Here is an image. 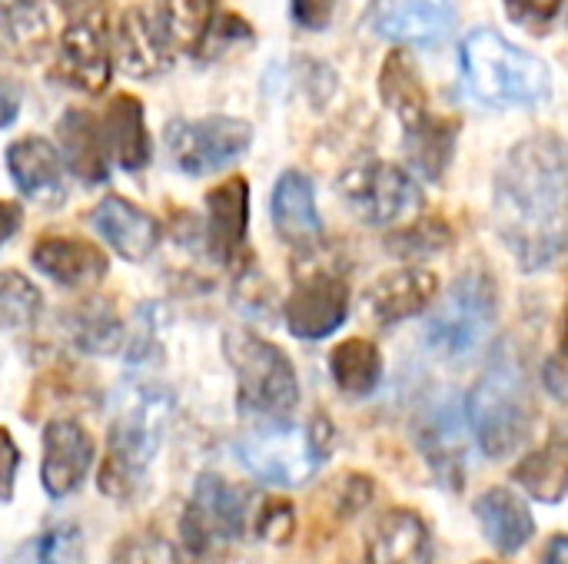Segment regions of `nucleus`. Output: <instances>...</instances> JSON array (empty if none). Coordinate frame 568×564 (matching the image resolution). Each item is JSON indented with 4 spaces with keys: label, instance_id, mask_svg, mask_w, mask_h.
<instances>
[{
    "label": "nucleus",
    "instance_id": "obj_1",
    "mask_svg": "<svg viewBox=\"0 0 568 564\" xmlns=\"http://www.w3.org/2000/svg\"><path fill=\"white\" fill-rule=\"evenodd\" d=\"M493 219L523 273H539L568 249V143L532 133L503 160L493 186Z\"/></svg>",
    "mask_w": 568,
    "mask_h": 564
},
{
    "label": "nucleus",
    "instance_id": "obj_2",
    "mask_svg": "<svg viewBox=\"0 0 568 564\" xmlns=\"http://www.w3.org/2000/svg\"><path fill=\"white\" fill-rule=\"evenodd\" d=\"M466 86L486 106H536L552 93L546 60L516 47L493 27L473 30L459 47Z\"/></svg>",
    "mask_w": 568,
    "mask_h": 564
},
{
    "label": "nucleus",
    "instance_id": "obj_3",
    "mask_svg": "<svg viewBox=\"0 0 568 564\" xmlns=\"http://www.w3.org/2000/svg\"><path fill=\"white\" fill-rule=\"evenodd\" d=\"M466 419L476 432L479 449L489 459H506L529 439L536 422V402L513 352H499L479 376L466 399Z\"/></svg>",
    "mask_w": 568,
    "mask_h": 564
},
{
    "label": "nucleus",
    "instance_id": "obj_4",
    "mask_svg": "<svg viewBox=\"0 0 568 564\" xmlns=\"http://www.w3.org/2000/svg\"><path fill=\"white\" fill-rule=\"evenodd\" d=\"M170 399L156 389H136L116 412L106 462L100 472V492L110 499H130L143 482L170 419Z\"/></svg>",
    "mask_w": 568,
    "mask_h": 564
},
{
    "label": "nucleus",
    "instance_id": "obj_5",
    "mask_svg": "<svg viewBox=\"0 0 568 564\" xmlns=\"http://www.w3.org/2000/svg\"><path fill=\"white\" fill-rule=\"evenodd\" d=\"M336 432L333 425L316 416L310 425H293V422H266L250 429L240 442V462L263 482L270 485H306L316 469L323 465Z\"/></svg>",
    "mask_w": 568,
    "mask_h": 564
},
{
    "label": "nucleus",
    "instance_id": "obj_6",
    "mask_svg": "<svg viewBox=\"0 0 568 564\" xmlns=\"http://www.w3.org/2000/svg\"><path fill=\"white\" fill-rule=\"evenodd\" d=\"M223 349L230 366L236 369V396L243 412L266 422H290L300 402V382L290 356L253 332H230Z\"/></svg>",
    "mask_w": 568,
    "mask_h": 564
},
{
    "label": "nucleus",
    "instance_id": "obj_7",
    "mask_svg": "<svg viewBox=\"0 0 568 564\" xmlns=\"http://www.w3.org/2000/svg\"><path fill=\"white\" fill-rule=\"evenodd\" d=\"M499 299H496V279L483 266H469L456 276L449 293L443 296L436 316L429 319V342L436 352L449 359H469L476 356L496 322Z\"/></svg>",
    "mask_w": 568,
    "mask_h": 564
},
{
    "label": "nucleus",
    "instance_id": "obj_8",
    "mask_svg": "<svg viewBox=\"0 0 568 564\" xmlns=\"http://www.w3.org/2000/svg\"><path fill=\"white\" fill-rule=\"evenodd\" d=\"M339 196L366 226H396L419 213L423 193L416 180L386 160H366L339 176Z\"/></svg>",
    "mask_w": 568,
    "mask_h": 564
},
{
    "label": "nucleus",
    "instance_id": "obj_9",
    "mask_svg": "<svg viewBox=\"0 0 568 564\" xmlns=\"http://www.w3.org/2000/svg\"><path fill=\"white\" fill-rule=\"evenodd\" d=\"M166 153L186 176H206L240 160L253 143V126L233 116L173 120L163 133Z\"/></svg>",
    "mask_w": 568,
    "mask_h": 564
},
{
    "label": "nucleus",
    "instance_id": "obj_10",
    "mask_svg": "<svg viewBox=\"0 0 568 564\" xmlns=\"http://www.w3.org/2000/svg\"><path fill=\"white\" fill-rule=\"evenodd\" d=\"M246 502L250 495L220 475H203L193 489V499L183 515V542L193 555H206L210 548L233 542L246 529Z\"/></svg>",
    "mask_w": 568,
    "mask_h": 564
},
{
    "label": "nucleus",
    "instance_id": "obj_11",
    "mask_svg": "<svg viewBox=\"0 0 568 564\" xmlns=\"http://www.w3.org/2000/svg\"><path fill=\"white\" fill-rule=\"evenodd\" d=\"M366 27L393 43L433 47L456 27V0H373Z\"/></svg>",
    "mask_w": 568,
    "mask_h": 564
},
{
    "label": "nucleus",
    "instance_id": "obj_12",
    "mask_svg": "<svg viewBox=\"0 0 568 564\" xmlns=\"http://www.w3.org/2000/svg\"><path fill=\"white\" fill-rule=\"evenodd\" d=\"M349 312V286L336 273H310L300 276L286 299V326L296 339L316 342L333 336Z\"/></svg>",
    "mask_w": 568,
    "mask_h": 564
},
{
    "label": "nucleus",
    "instance_id": "obj_13",
    "mask_svg": "<svg viewBox=\"0 0 568 564\" xmlns=\"http://www.w3.org/2000/svg\"><path fill=\"white\" fill-rule=\"evenodd\" d=\"M466 409L453 396L436 399L423 409L416 422V442L433 469V475L446 489H463L466 479V455H463V429H466Z\"/></svg>",
    "mask_w": 568,
    "mask_h": 564
},
{
    "label": "nucleus",
    "instance_id": "obj_14",
    "mask_svg": "<svg viewBox=\"0 0 568 564\" xmlns=\"http://www.w3.org/2000/svg\"><path fill=\"white\" fill-rule=\"evenodd\" d=\"M436 299H439V279L433 269L423 266H403L396 273H386L366 293V306L379 326L406 322L426 312Z\"/></svg>",
    "mask_w": 568,
    "mask_h": 564
},
{
    "label": "nucleus",
    "instance_id": "obj_15",
    "mask_svg": "<svg viewBox=\"0 0 568 564\" xmlns=\"http://www.w3.org/2000/svg\"><path fill=\"white\" fill-rule=\"evenodd\" d=\"M110 47L103 43V33L90 20H73L57 50V76L90 96L103 93L110 86Z\"/></svg>",
    "mask_w": 568,
    "mask_h": 564
},
{
    "label": "nucleus",
    "instance_id": "obj_16",
    "mask_svg": "<svg viewBox=\"0 0 568 564\" xmlns=\"http://www.w3.org/2000/svg\"><path fill=\"white\" fill-rule=\"evenodd\" d=\"M93 462V439L77 422H50L43 432V489L67 499L80 489Z\"/></svg>",
    "mask_w": 568,
    "mask_h": 564
},
{
    "label": "nucleus",
    "instance_id": "obj_17",
    "mask_svg": "<svg viewBox=\"0 0 568 564\" xmlns=\"http://www.w3.org/2000/svg\"><path fill=\"white\" fill-rule=\"evenodd\" d=\"M433 535L426 522L409 509H389L369 532V564H433Z\"/></svg>",
    "mask_w": 568,
    "mask_h": 564
},
{
    "label": "nucleus",
    "instance_id": "obj_18",
    "mask_svg": "<svg viewBox=\"0 0 568 564\" xmlns=\"http://www.w3.org/2000/svg\"><path fill=\"white\" fill-rule=\"evenodd\" d=\"M273 226L276 233L296 246V249H313L323 236V223H320V209H316V193L310 176H303L300 170H290L276 180L273 186Z\"/></svg>",
    "mask_w": 568,
    "mask_h": 564
},
{
    "label": "nucleus",
    "instance_id": "obj_19",
    "mask_svg": "<svg viewBox=\"0 0 568 564\" xmlns=\"http://www.w3.org/2000/svg\"><path fill=\"white\" fill-rule=\"evenodd\" d=\"M90 223L130 263L146 259L160 243V223L146 209L120 196H106L103 203H97V209L90 213Z\"/></svg>",
    "mask_w": 568,
    "mask_h": 564
},
{
    "label": "nucleus",
    "instance_id": "obj_20",
    "mask_svg": "<svg viewBox=\"0 0 568 564\" xmlns=\"http://www.w3.org/2000/svg\"><path fill=\"white\" fill-rule=\"evenodd\" d=\"M33 266L40 273H47L53 283L70 286V289H83L93 286L106 276V256L103 249H97L87 239H73V236H43L33 246Z\"/></svg>",
    "mask_w": 568,
    "mask_h": 564
},
{
    "label": "nucleus",
    "instance_id": "obj_21",
    "mask_svg": "<svg viewBox=\"0 0 568 564\" xmlns=\"http://www.w3.org/2000/svg\"><path fill=\"white\" fill-rule=\"evenodd\" d=\"M116 60L126 76L150 80L170 66V47L143 7H126L116 20Z\"/></svg>",
    "mask_w": 568,
    "mask_h": 564
},
{
    "label": "nucleus",
    "instance_id": "obj_22",
    "mask_svg": "<svg viewBox=\"0 0 568 564\" xmlns=\"http://www.w3.org/2000/svg\"><path fill=\"white\" fill-rule=\"evenodd\" d=\"M7 170H10L13 183L20 186V193H27L30 199L43 203V206H53L63 199V166H60V156L50 140L23 136V140L10 143Z\"/></svg>",
    "mask_w": 568,
    "mask_h": 564
},
{
    "label": "nucleus",
    "instance_id": "obj_23",
    "mask_svg": "<svg viewBox=\"0 0 568 564\" xmlns=\"http://www.w3.org/2000/svg\"><path fill=\"white\" fill-rule=\"evenodd\" d=\"M479 529L486 535V542L499 552V555H516L529 545V539L536 535V519L529 512V505L509 492V489H489L476 499L473 505Z\"/></svg>",
    "mask_w": 568,
    "mask_h": 564
},
{
    "label": "nucleus",
    "instance_id": "obj_24",
    "mask_svg": "<svg viewBox=\"0 0 568 564\" xmlns=\"http://www.w3.org/2000/svg\"><path fill=\"white\" fill-rule=\"evenodd\" d=\"M57 140L67 166L83 183H103L110 176V146L103 136V123L87 110H67L57 123Z\"/></svg>",
    "mask_w": 568,
    "mask_h": 564
},
{
    "label": "nucleus",
    "instance_id": "obj_25",
    "mask_svg": "<svg viewBox=\"0 0 568 564\" xmlns=\"http://www.w3.org/2000/svg\"><path fill=\"white\" fill-rule=\"evenodd\" d=\"M210 209V253L220 263H236L246 243V223H250V183L243 176H233L220 183L206 196Z\"/></svg>",
    "mask_w": 568,
    "mask_h": 564
},
{
    "label": "nucleus",
    "instance_id": "obj_26",
    "mask_svg": "<svg viewBox=\"0 0 568 564\" xmlns=\"http://www.w3.org/2000/svg\"><path fill=\"white\" fill-rule=\"evenodd\" d=\"M513 482H519L536 502L559 505L568 499V422L556 425L542 449L529 452L516 469Z\"/></svg>",
    "mask_w": 568,
    "mask_h": 564
},
{
    "label": "nucleus",
    "instance_id": "obj_27",
    "mask_svg": "<svg viewBox=\"0 0 568 564\" xmlns=\"http://www.w3.org/2000/svg\"><path fill=\"white\" fill-rule=\"evenodd\" d=\"M50 47V20L40 0H0V57L33 63Z\"/></svg>",
    "mask_w": 568,
    "mask_h": 564
},
{
    "label": "nucleus",
    "instance_id": "obj_28",
    "mask_svg": "<svg viewBox=\"0 0 568 564\" xmlns=\"http://www.w3.org/2000/svg\"><path fill=\"white\" fill-rule=\"evenodd\" d=\"M456 140H459V120L436 116V113L403 130V150L409 156V166L429 183L446 176L456 153Z\"/></svg>",
    "mask_w": 568,
    "mask_h": 564
},
{
    "label": "nucleus",
    "instance_id": "obj_29",
    "mask_svg": "<svg viewBox=\"0 0 568 564\" xmlns=\"http://www.w3.org/2000/svg\"><path fill=\"white\" fill-rule=\"evenodd\" d=\"M103 136L123 170H143L150 163V133L143 123V103L130 93H116L103 113Z\"/></svg>",
    "mask_w": 568,
    "mask_h": 564
},
{
    "label": "nucleus",
    "instance_id": "obj_30",
    "mask_svg": "<svg viewBox=\"0 0 568 564\" xmlns=\"http://www.w3.org/2000/svg\"><path fill=\"white\" fill-rule=\"evenodd\" d=\"M379 96L399 116L403 130H409L429 116V93L423 86L419 66L403 50H393L386 57L383 73H379Z\"/></svg>",
    "mask_w": 568,
    "mask_h": 564
},
{
    "label": "nucleus",
    "instance_id": "obj_31",
    "mask_svg": "<svg viewBox=\"0 0 568 564\" xmlns=\"http://www.w3.org/2000/svg\"><path fill=\"white\" fill-rule=\"evenodd\" d=\"M150 7L170 50H196L216 20V0H150Z\"/></svg>",
    "mask_w": 568,
    "mask_h": 564
},
{
    "label": "nucleus",
    "instance_id": "obj_32",
    "mask_svg": "<svg viewBox=\"0 0 568 564\" xmlns=\"http://www.w3.org/2000/svg\"><path fill=\"white\" fill-rule=\"evenodd\" d=\"M329 372L339 392L363 399L373 396L383 382V356L369 339H346L329 352Z\"/></svg>",
    "mask_w": 568,
    "mask_h": 564
},
{
    "label": "nucleus",
    "instance_id": "obj_33",
    "mask_svg": "<svg viewBox=\"0 0 568 564\" xmlns=\"http://www.w3.org/2000/svg\"><path fill=\"white\" fill-rule=\"evenodd\" d=\"M120 319L106 302H90L73 312L70 336L83 352H113L120 346Z\"/></svg>",
    "mask_w": 568,
    "mask_h": 564
},
{
    "label": "nucleus",
    "instance_id": "obj_34",
    "mask_svg": "<svg viewBox=\"0 0 568 564\" xmlns=\"http://www.w3.org/2000/svg\"><path fill=\"white\" fill-rule=\"evenodd\" d=\"M449 246H453V229L439 216H423L413 226H406V229H399V233H393L386 239V249L396 253V256H403V259L436 256V253H443Z\"/></svg>",
    "mask_w": 568,
    "mask_h": 564
},
{
    "label": "nucleus",
    "instance_id": "obj_35",
    "mask_svg": "<svg viewBox=\"0 0 568 564\" xmlns=\"http://www.w3.org/2000/svg\"><path fill=\"white\" fill-rule=\"evenodd\" d=\"M40 312L37 286L20 273H0V326L20 329L30 326Z\"/></svg>",
    "mask_w": 568,
    "mask_h": 564
},
{
    "label": "nucleus",
    "instance_id": "obj_36",
    "mask_svg": "<svg viewBox=\"0 0 568 564\" xmlns=\"http://www.w3.org/2000/svg\"><path fill=\"white\" fill-rule=\"evenodd\" d=\"M293 529H296V515H293V505L290 502L273 499V502H266L260 509V535L263 539L283 545V542L293 539Z\"/></svg>",
    "mask_w": 568,
    "mask_h": 564
},
{
    "label": "nucleus",
    "instance_id": "obj_37",
    "mask_svg": "<svg viewBox=\"0 0 568 564\" xmlns=\"http://www.w3.org/2000/svg\"><path fill=\"white\" fill-rule=\"evenodd\" d=\"M503 3H506V10L513 13L516 23L539 30V27H549L559 17L566 0H503Z\"/></svg>",
    "mask_w": 568,
    "mask_h": 564
},
{
    "label": "nucleus",
    "instance_id": "obj_38",
    "mask_svg": "<svg viewBox=\"0 0 568 564\" xmlns=\"http://www.w3.org/2000/svg\"><path fill=\"white\" fill-rule=\"evenodd\" d=\"M77 555V529L63 525L37 542V564H67Z\"/></svg>",
    "mask_w": 568,
    "mask_h": 564
},
{
    "label": "nucleus",
    "instance_id": "obj_39",
    "mask_svg": "<svg viewBox=\"0 0 568 564\" xmlns=\"http://www.w3.org/2000/svg\"><path fill=\"white\" fill-rule=\"evenodd\" d=\"M546 386H549V392H552L559 402H568V299H566V312H562L559 356H552V359H549V366H546Z\"/></svg>",
    "mask_w": 568,
    "mask_h": 564
},
{
    "label": "nucleus",
    "instance_id": "obj_40",
    "mask_svg": "<svg viewBox=\"0 0 568 564\" xmlns=\"http://www.w3.org/2000/svg\"><path fill=\"white\" fill-rule=\"evenodd\" d=\"M336 0H293V20L306 30H326Z\"/></svg>",
    "mask_w": 568,
    "mask_h": 564
},
{
    "label": "nucleus",
    "instance_id": "obj_41",
    "mask_svg": "<svg viewBox=\"0 0 568 564\" xmlns=\"http://www.w3.org/2000/svg\"><path fill=\"white\" fill-rule=\"evenodd\" d=\"M17 465H20V449L13 445L10 432L0 429V502H10V495H13Z\"/></svg>",
    "mask_w": 568,
    "mask_h": 564
},
{
    "label": "nucleus",
    "instance_id": "obj_42",
    "mask_svg": "<svg viewBox=\"0 0 568 564\" xmlns=\"http://www.w3.org/2000/svg\"><path fill=\"white\" fill-rule=\"evenodd\" d=\"M369 499H373V482H369L366 475H349V479H343L339 509H343L346 515H353V512H359L363 505H369Z\"/></svg>",
    "mask_w": 568,
    "mask_h": 564
},
{
    "label": "nucleus",
    "instance_id": "obj_43",
    "mask_svg": "<svg viewBox=\"0 0 568 564\" xmlns=\"http://www.w3.org/2000/svg\"><path fill=\"white\" fill-rule=\"evenodd\" d=\"M20 113V86L10 80H0V130L10 126Z\"/></svg>",
    "mask_w": 568,
    "mask_h": 564
},
{
    "label": "nucleus",
    "instance_id": "obj_44",
    "mask_svg": "<svg viewBox=\"0 0 568 564\" xmlns=\"http://www.w3.org/2000/svg\"><path fill=\"white\" fill-rule=\"evenodd\" d=\"M17 226H20V206L0 199V246L17 233Z\"/></svg>",
    "mask_w": 568,
    "mask_h": 564
},
{
    "label": "nucleus",
    "instance_id": "obj_45",
    "mask_svg": "<svg viewBox=\"0 0 568 564\" xmlns=\"http://www.w3.org/2000/svg\"><path fill=\"white\" fill-rule=\"evenodd\" d=\"M542 564H568V535H556V539L546 545Z\"/></svg>",
    "mask_w": 568,
    "mask_h": 564
},
{
    "label": "nucleus",
    "instance_id": "obj_46",
    "mask_svg": "<svg viewBox=\"0 0 568 564\" xmlns=\"http://www.w3.org/2000/svg\"><path fill=\"white\" fill-rule=\"evenodd\" d=\"M60 3V10H67L70 17H83V13H90L93 7H100L103 0H57Z\"/></svg>",
    "mask_w": 568,
    "mask_h": 564
},
{
    "label": "nucleus",
    "instance_id": "obj_47",
    "mask_svg": "<svg viewBox=\"0 0 568 564\" xmlns=\"http://www.w3.org/2000/svg\"><path fill=\"white\" fill-rule=\"evenodd\" d=\"M476 564H499V562H476Z\"/></svg>",
    "mask_w": 568,
    "mask_h": 564
}]
</instances>
